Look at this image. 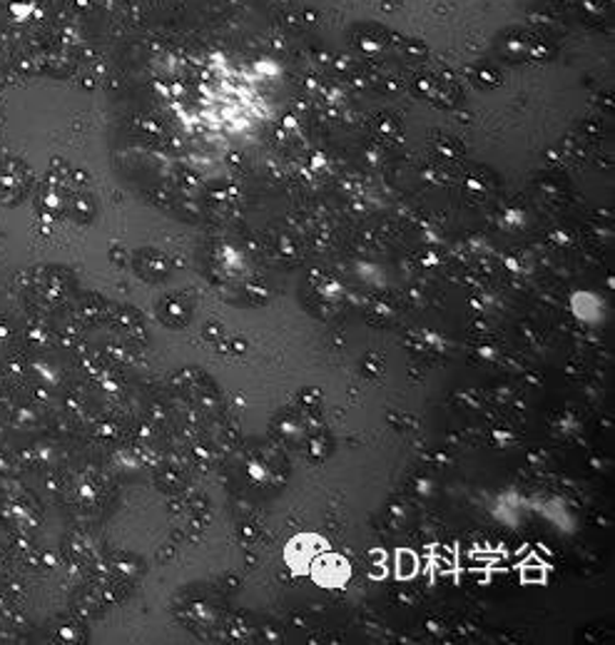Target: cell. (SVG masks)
<instances>
[{
  "label": "cell",
  "mask_w": 615,
  "mask_h": 645,
  "mask_svg": "<svg viewBox=\"0 0 615 645\" xmlns=\"http://www.w3.org/2000/svg\"><path fill=\"white\" fill-rule=\"evenodd\" d=\"M25 187H28V180H25L21 165H15V162L0 165V203H18Z\"/></svg>",
  "instance_id": "6da1fadb"
}]
</instances>
